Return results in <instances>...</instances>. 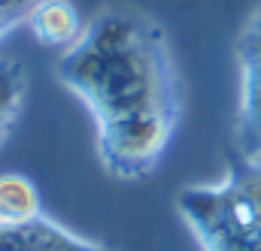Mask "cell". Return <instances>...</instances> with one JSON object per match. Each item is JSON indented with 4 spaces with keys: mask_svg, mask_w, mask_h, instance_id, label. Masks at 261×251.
<instances>
[{
    "mask_svg": "<svg viewBox=\"0 0 261 251\" xmlns=\"http://www.w3.org/2000/svg\"><path fill=\"white\" fill-rule=\"evenodd\" d=\"M55 79L88 109L110 179L140 182L158 170L182 121V76L155 15L130 3L100 6L58 55Z\"/></svg>",
    "mask_w": 261,
    "mask_h": 251,
    "instance_id": "obj_1",
    "label": "cell"
},
{
    "mask_svg": "<svg viewBox=\"0 0 261 251\" xmlns=\"http://www.w3.org/2000/svg\"><path fill=\"white\" fill-rule=\"evenodd\" d=\"M173 209L200 251H261V161L237 154L219 179L182 185Z\"/></svg>",
    "mask_w": 261,
    "mask_h": 251,
    "instance_id": "obj_2",
    "label": "cell"
},
{
    "mask_svg": "<svg viewBox=\"0 0 261 251\" xmlns=\"http://www.w3.org/2000/svg\"><path fill=\"white\" fill-rule=\"evenodd\" d=\"M237 115H234V145L240 158L261 161V0L246 15L237 46Z\"/></svg>",
    "mask_w": 261,
    "mask_h": 251,
    "instance_id": "obj_3",
    "label": "cell"
},
{
    "mask_svg": "<svg viewBox=\"0 0 261 251\" xmlns=\"http://www.w3.org/2000/svg\"><path fill=\"white\" fill-rule=\"evenodd\" d=\"M0 251H113L103 242L40 215L24 224H0Z\"/></svg>",
    "mask_w": 261,
    "mask_h": 251,
    "instance_id": "obj_4",
    "label": "cell"
},
{
    "mask_svg": "<svg viewBox=\"0 0 261 251\" xmlns=\"http://www.w3.org/2000/svg\"><path fill=\"white\" fill-rule=\"evenodd\" d=\"M82 24L85 21L79 18L70 0H37L24 15V27L34 34V40L43 49H61V52L76 43Z\"/></svg>",
    "mask_w": 261,
    "mask_h": 251,
    "instance_id": "obj_5",
    "label": "cell"
},
{
    "mask_svg": "<svg viewBox=\"0 0 261 251\" xmlns=\"http://www.w3.org/2000/svg\"><path fill=\"white\" fill-rule=\"evenodd\" d=\"M46 215L43 197L31 176L0 173V224H24Z\"/></svg>",
    "mask_w": 261,
    "mask_h": 251,
    "instance_id": "obj_6",
    "label": "cell"
},
{
    "mask_svg": "<svg viewBox=\"0 0 261 251\" xmlns=\"http://www.w3.org/2000/svg\"><path fill=\"white\" fill-rule=\"evenodd\" d=\"M24 94H28V76L21 61L12 55H0V148L15 130V121L24 109Z\"/></svg>",
    "mask_w": 261,
    "mask_h": 251,
    "instance_id": "obj_7",
    "label": "cell"
},
{
    "mask_svg": "<svg viewBox=\"0 0 261 251\" xmlns=\"http://www.w3.org/2000/svg\"><path fill=\"white\" fill-rule=\"evenodd\" d=\"M34 3H37V0H0V40H3L12 27L24 24V15H28V9H31Z\"/></svg>",
    "mask_w": 261,
    "mask_h": 251,
    "instance_id": "obj_8",
    "label": "cell"
}]
</instances>
